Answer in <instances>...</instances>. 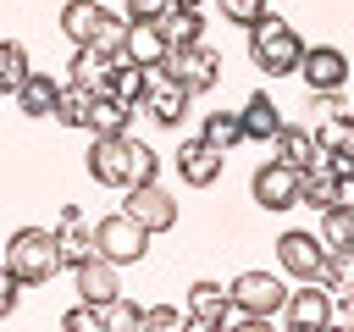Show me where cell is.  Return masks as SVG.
I'll use <instances>...</instances> for the list:
<instances>
[{
	"label": "cell",
	"mask_w": 354,
	"mask_h": 332,
	"mask_svg": "<svg viewBox=\"0 0 354 332\" xmlns=\"http://www.w3.org/2000/svg\"><path fill=\"white\" fill-rule=\"evenodd\" d=\"M33 66H28V50L17 44V39H0V94H17V83L28 77Z\"/></svg>",
	"instance_id": "obj_32"
},
{
	"label": "cell",
	"mask_w": 354,
	"mask_h": 332,
	"mask_svg": "<svg viewBox=\"0 0 354 332\" xmlns=\"http://www.w3.org/2000/svg\"><path fill=\"white\" fill-rule=\"evenodd\" d=\"M17 293H22V282H17V277H11V266L0 260V315H11V310H17Z\"/></svg>",
	"instance_id": "obj_40"
},
{
	"label": "cell",
	"mask_w": 354,
	"mask_h": 332,
	"mask_svg": "<svg viewBox=\"0 0 354 332\" xmlns=\"http://www.w3.org/2000/svg\"><path fill=\"white\" fill-rule=\"evenodd\" d=\"M243 33H249V61H254L266 77H293V72H299V61H304V39L288 28V17L260 11Z\"/></svg>",
	"instance_id": "obj_1"
},
{
	"label": "cell",
	"mask_w": 354,
	"mask_h": 332,
	"mask_svg": "<svg viewBox=\"0 0 354 332\" xmlns=\"http://www.w3.org/2000/svg\"><path fill=\"white\" fill-rule=\"evenodd\" d=\"M127 127H133V105L116 100L111 89H100L88 105V133H127Z\"/></svg>",
	"instance_id": "obj_23"
},
{
	"label": "cell",
	"mask_w": 354,
	"mask_h": 332,
	"mask_svg": "<svg viewBox=\"0 0 354 332\" xmlns=\"http://www.w3.org/2000/svg\"><path fill=\"white\" fill-rule=\"evenodd\" d=\"M122 194H127V199H122V216H133L149 238L177 227V199H171L160 183H133V188H122Z\"/></svg>",
	"instance_id": "obj_6"
},
{
	"label": "cell",
	"mask_w": 354,
	"mask_h": 332,
	"mask_svg": "<svg viewBox=\"0 0 354 332\" xmlns=\"http://www.w3.org/2000/svg\"><path fill=\"white\" fill-rule=\"evenodd\" d=\"M321 166L348 188V183H354V144H343V149H321Z\"/></svg>",
	"instance_id": "obj_37"
},
{
	"label": "cell",
	"mask_w": 354,
	"mask_h": 332,
	"mask_svg": "<svg viewBox=\"0 0 354 332\" xmlns=\"http://www.w3.org/2000/svg\"><path fill=\"white\" fill-rule=\"evenodd\" d=\"M88 105H94V89H83V83L66 77L61 94H55V111H50V116H55L61 127H88Z\"/></svg>",
	"instance_id": "obj_26"
},
{
	"label": "cell",
	"mask_w": 354,
	"mask_h": 332,
	"mask_svg": "<svg viewBox=\"0 0 354 332\" xmlns=\"http://www.w3.org/2000/svg\"><path fill=\"white\" fill-rule=\"evenodd\" d=\"M348 55L337 44H304V61H299V77L310 94H326V89H343L348 83Z\"/></svg>",
	"instance_id": "obj_8"
},
{
	"label": "cell",
	"mask_w": 354,
	"mask_h": 332,
	"mask_svg": "<svg viewBox=\"0 0 354 332\" xmlns=\"http://www.w3.org/2000/svg\"><path fill=\"white\" fill-rule=\"evenodd\" d=\"M249 188H254V205H260V210H293V205H299V166L266 160Z\"/></svg>",
	"instance_id": "obj_11"
},
{
	"label": "cell",
	"mask_w": 354,
	"mask_h": 332,
	"mask_svg": "<svg viewBox=\"0 0 354 332\" xmlns=\"http://www.w3.org/2000/svg\"><path fill=\"white\" fill-rule=\"evenodd\" d=\"M116 271H122V266L105 260V255H88L83 266H72L77 299H83V304H105V299H116V293H122V277H116Z\"/></svg>",
	"instance_id": "obj_16"
},
{
	"label": "cell",
	"mask_w": 354,
	"mask_h": 332,
	"mask_svg": "<svg viewBox=\"0 0 354 332\" xmlns=\"http://www.w3.org/2000/svg\"><path fill=\"white\" fill-rule=\"evenodd\" d=\"M133 183H160V155L127 133V183L122 188H133Z\"/></svg>",
	"instance_id": "obj_31"
},
{
	"label": "cell",
	"mask_w": 354,
	"mask_h": 332,
	"mask_svg": "<svg viewBox=\"0 0 354 332\" xmlns=\"http://www.w3.org/2000/svg\"><path fill=\"white\" fill-rule=\"evenodd\" d=\"M100 326H105V332H144V310H138L127 293H116V299L100 304Z\"/></svg>",
	"instance_id": "obj_29"
},
{
	"label": "cell",
	"mask_w": 354,
	"mask_h": 332,
	"mask_svg": "<svg viewBox=\"0 0 354 332\" xmlns=\"http://www.w3.org/2000/svg\"><path fill=\"white\" fill-rule=\"evenodd\" d=\"M55 255H61V271L83 266L94 255V227L83 221L77 205H61V221H55Z\"/></svg>",
	"instance_id": "obj_15"
},
{
	"label": "cell",
	"mask_w": 354,
	"mask_h": 332,
	"mask_svg": "<svg viewBox=\"0 0 354 332\" xmlns=\"http://www.w3.org/2000/svg\"><path fill=\"white\" fill-rule=\"evenodd\" d=\"M188 321V310H177V304H149L144 310V332H177Z\"/></svg>",
	"instance_id": "obj_35"
},
{
	"label": "cell",
	"mask_w": 354,
	"mask_h": 332,
	"mask_svg": "<svg viewBox=\"0 0 354 332\" xmlns=\"http://www.w3.org/2000/svg\"><path fill=\"white\" fill-rule=\"evenodd\" d=\"M61 326H66V332H105V326H100V304H83V299L61 315Z\"/></svg>",
	"instance_id": "obj_36"
},
{
	"label": "cell",
	"mask_w": 354,
	"mask_h": 332,
	"mask_svg": "<svg viewBox=\"0 0 354 332\" xmlns=\"http://www.w3.org/2000/svg\"><path fill=\"white\" fill-rule=\"evenodd\" d=\"M144 249H149V232L133 221V216H100L94 221V255H105V260H116V266H133V260H144Z\"/></svg>",
	"instance_id": "obj_5"
},
{
	"label": "cell",
	"mask_w": 354,
	"mask_h": 332,
	"mask_svg": "<svg viewBox=\"0 0 354 332\" xmlns=\"http://www.w3.org/2000/svg\"><path fill=\"white\" fill-rule=\"evenodd\" d=\"M6 266L22 288H44L55 271H61V255H55V227H17L11 243H6Z\"/></svg>",
	"instance_id": "obj_2"
},
{
	"label": "cell",
	"mask_w": 354,
	"mask_h": 332,
	"mask_svg": "<svg viewBox=\"0 0 354 332\" xmlns=\"http://www.w3.org/2000/svg\"><path fill=\"white\" fill-rule=\"evenodd\" d=\"M277 315H282L293 332H321V326H332L337 304H332V293H326L321 282H299V288H288V299H282Z\"/></svg>",
	"instance_id": "obj_7"
},
{
	"label": "cell",
	"mask_w": 354,
	"mask_h": 332,
	"mask_svg": "<svg viewBox=\"0 0 354 332\" xmlns=\"http://www.w3.org/2000/svg\"><path fill=\"white\" fill-rule=\"evenodd\" d=\"M188 100H194V94H188L183 83H171V77L155 66V72H149V89H144V100H138V105L149 111V122H155V127L177 133V122L188 116Z\"/></svg>",
	"instance_id": "obj_9"
},
{
	"label": "cell",
	"mask_w": 354,
	"mask_h": 332,
	"mask_svg": "<svg viewBox=\"0 0 354 332\" xmlns=\"http://www.w3.org/2000/svg\"><path fill=\"white\" fill-rule=\"evenodd\" d=\"M321 260H326V243H321L315 232H282V238H277V266H282L293 282H310V277L321 271Z\"/></svg>",
	"instance_id": "obj_14"
},
{
	"label": "cell",
	"mask_w": 354,
	"mask_h": 332,
	"mask_svg": "<svg viewBox=\"0 0 354 332\" xmlns=\"http://www.w3.org/2000/svg\"><path fill=\"white\" fill-rule=\"evenodd\" d=\"M199 138H205V144H216V149L243 144V122H238V111H210V116H205V127H199Z\"/></svg>",
	"instance_id": "obj_30"
},
{
	"label": "cell",
	"mask_w": 354,
	"mask_h": 332,
	"mask_svg": "<svg viewBox=\"0 0 354 332\" xmlns=\"http://www.w3.org/2000/svg\"><path fill=\"white\" fill-rule=\"evenodd\" d=\"M238 122H243V138L271 144V138H277V127H282V111H277V100H271V94H249V100H243V111H238Z\"/></svg>",
	"instance_id": "obj_21"
},
{
	"label": "cell",
	"mask_w": 354,
	"mask_h": 332,
	"mask_svg": "<svg viewBox=\"0 0 354 332\" xmlns=\"http://www.w3.org/2000/svg\"><path fill=\"white\" fill-rule=\"evenodd\" d=\"M260 11H266V0H221V22H238V28H249Z\"/></svg>",
	"instance_id": "obj_38"
},
{
	"label": "cell",
	"mask_w": 354,
	"mask_h": 332,
	"mask_svg": "<svg viewBox=\"0 0 354 332\" xmlns=\"http://www.w3.org/2000/svg\"><path fill=\"white\" fill-rule=\"evenodd\" d=\"M315 144H321V149H343V144H354V122H348V111H332V116L315 127Z\"/></svg>",
	"instance_id": "obj_34"
},
{
	"label": "cell",
	"mask_w": 354,
	"mask_h": 332,
	"mask_svg": "<svg viewBox=\"0 0 354 332\" xmlns=\"http://www.w3.org/2000/svg\"><path fill=\"white\" fill-rule=\"evenodd\" d=\"M122 39H127V17H116V11L105 6V17H100V28H94V39H88V44H94V50H105V55H116V50H122Z\"/></svg>",
	"instance_id": "obj_33"
},
{
	"label": "cell",
	"mask_w": 354,
	"mask_h": 332,
	"mask_svg": "<svg viewBox=\"0 0 354 332\" xmlns=\"http://www.w3.org/2000/svg\"><path fill=\"white\" fill-rule=\"evenodd\" d=\"M227 293H232V310H238L243 321H271V315L282 310V299H288L282 277H271V271H238Z\"/></svg>",
	"instance_id": "obj_4"
},
{
	"label": "cell",
	"mask_w": 354,
	"mask_h": 332,
	"mask_svg": "<svg viewBox=\"0 0 354 332\" xmlns=\"http://www.w3.org/2000/svg\"><path fill=\"white\" fill-rule=\"evenodd\" d=\"M271 149H277V160H288V166H299V172H310V166H321V144H315V133L310 127H277V138H271Z\"/></svg>",
	"instance_id": "obj_20"
},
{
	"label": "cell",
	"mask_w": 354,
	"mask_h": 332,
	"mask_svg": "<svg viewBox=\"0 0 354 332\" xmlns=\"http://www.w3.org/2000/svg\"><path fill=\"white\" fill-rule=\"evenodd\" d=\"M122 55V50H116ZM116 55H105V50H94V44H72V83H83V89H111V66H116Z\"/></svg>",
	"instance_id": "obj_19"
},
{
	"label": "cell",
	"mask_w": 354,
	"mask_h": 332,
	"mask_svg": "<svg viewBox=\"0 0 354 332\" xmlns=\"http://www.w3.org/2000/svg\"><path fill=\"white\" fill-rule=\"evenodd\" d=\"M55 94H61V83L33 66V72L17 83V111H22V116H50V111H55Z\"/></svg>",
	"instance_id": "obj_22"
},
{
	"label": "cell",
	"mask_w": 354,
	"mask_h": 332,
	"mask_svg": "<svg viewBox=\"0 0 354 332\" xmlns=\"http://www.w3.org/2000/svg\"><path fill=\"white\" fill-rule=\"evenodd\" d=\"M160 72H166L171 83H183L188 94H210V89L221 83V50H210L205 39H199V44H177V50L160 61Z\"/></svg>",
	"instance_id": "obj_3"
},
{
	"label": "cell",
	"mask_w": 354,
	"mask_h": 332,
	"mask_svg": "<svg viewBox=\"0 0 354 332\" xmlns=\"http://www.w3.org/2000/svg\"><path fill=\"white\" fill-rule=\"evenodd\" d=\"M321 243H326V255L332 249H343V243H354V205H326L321 210V232H315Z\"/></svg>",
	"instance_id": "obj_28"
},
{
	"label": "cell",
	"mask_w": 354,
	"mask_h": 332,
	"mask_svg": "<svg viewBox=\"0 0 354 332\" xmlns=\"http://www.w3.org/2000/svg\"><path fill=\"white\" fill-rule=\"evenodd\" d=\"M299 205H310V210L343 205V183H337L326 166H310V172H299Z\"/></svg>",
	"instance_id": "obj_24"
},
{
	"label": "cell",
	"mask_w": 354,
	"mask_h": 332,
	"mask_svg": "<svg viewBox=\"0 0 354 332\" xmlns=\"http://www.w3.org/2000/svg\"><path fill=\"white\" fill-rule=\"evenodd\" d=\"M221 166H227V149H216V144H205V138H183V144H177V177H183L188 188H210V183L221 177Z\"/></svg>",
	"instance_id": "obj_13"
},
{
	"label": "cell",
	"mask_w": 354,
	"mask_h": 332,
	"mask_svg": "<svg viewBox=\"0 0 354 332\" xmlns=\"http://www.w3.org/2000/svg\"><path fill=\"white\" fill-rule=\"evenodd\" d=\"M166 6H171V0H127V11H122V17H127V22H155Z\"/></svg>",
	"instance_id": "obj_39"
},
{
	"label": "cell",
	"mask_w": 354,
	"mask_h": 332,
	"mask_svg": "<svg viewBox=\"0 0 354 332\" xmlns=\"http://www.w3.org/2000/svg\"><path fill=\"white\" fill-rule=\"evenodd\" d=\"M100 17H105L100 0H66V6H61V33H66L72 44H88L94 28H100Z\"/></svg>",
	"instance_id": "obj_25"
},
{
	"label": "cell",
	"mask_w": 354,
	"mask_h": 332,
	"mask_svg": "<svg viewBox=\"0 0 354 332\" xmlns=\"http://www.w3.org/2000/svg\"><path fill=\"white\" fill-rule=\"evenodd\" d=\"M183 310H188V321H194V326H210V332H227V326H238V321H243V315L232 310V293H227L221 282H194Z\"/></svg>",
	"instance_id": "obj_10"
},
{
	"label": "cell",
	"mask_w": 354,
	"mask_h": 332,
	"mask_svg": "<svg viewBox=\"0 0 354 332\" xmlns=\"http://www.w3.org/2000/svg\"><path fill=\"white\" fill-rule=\"evenodd\" d=\"M122 55L155 72V66H160V61L171 55V44H166V33H160V22H127V39H122Z\"/></svg>",
	"instance_id": "obj_18"
},
{
	"label": "cell",
	"mask_w": 354,
	"mask_h": 332,
	"mask_svg": "<svg viewBox=\"0 0 354 332\" xmlns=\"http://www.w3.org/2000/svg\"><path fill=\"white\" fill-rule=\"evenodd\" d=\"M144 89H149V66H138V61L116 55V66H111V94H116V100H127V105H138V100H144Z\"/></svg>",
	"instance_id": "obj_27"
},
{
	"label": "cell",
	"mask_w": 354,
	"mask_h": 332,
	"mask_svg": "<svg viewBox=\"0 0 354 332\" xmlns=\"http://www.w3.org/2000/svg\"><path fill=\"white\" fill-rule=\"evenodd\" d=\"M83 166H88V177L100 188H122L127 183V133H94Z\"/></svg>",
	"instance_id": "obj_12"
},
{
	"label": "cell",
	"mask_w": 354,
	"mask_h": 332,
	"mask_svg": "<svg viewBox=\"0 0 354 332\" xmlns=\"http://www.w3.org/2000/svg\"><path fill=\"white\" fill-rule=\"evenodd\" d=\"M160 33H166V44L177 50V44H199L205 39V11H199V0H171L160 17Z\"/></svg>",
	"instance_id": "obj_17"
}]
</instances>
